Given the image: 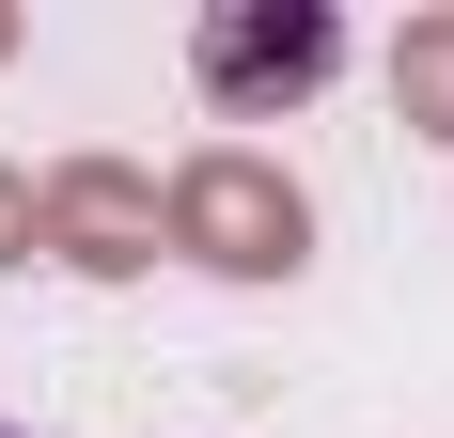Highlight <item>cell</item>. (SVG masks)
Masks as SVG:
<instances>
[{
    "mask_svg": "<svg viewBox=\"0 0 454 438\" xmlns=\"http://www.w3.org/2000/svg\"><path fill=\"white\" fill-rule=\"evenodd\" d=\"M345 63V16L282 0V16H204V94H314Z\"/></svg>",
    "mask_w": 454,
    "mask_h": 438,
    "instance_id": "obj_1",
    "label": "cell"
},
{
    "mask_svg": "<svg viewBox=\"0 0 454 438\" xmlns=\"http://www.w3.org/2000/svg\"><path fill=\"white\" fill-rule=\"evenodd\" d=\"M0 438H16V423H0Z\"/></svg>",
    "mask_w": 454,
    "mask_h": 438,
    "instance_id": "obj_2",
    "label": "cell"
}]
</instances>
